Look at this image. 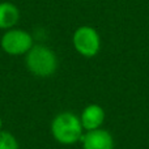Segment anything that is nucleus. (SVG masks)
I'll return each mask as SVG.
<instances>
[{
	"instance_id": "1",
	"label": "nucleus",
	"mask_w": 149,
	"mask_h": 149,
	"mask_svg": "<svg viewBox=\"0 0 149 149\" xmlns=\"http://www.w3.org/2000/svg\"><path fill=\"white\" fill-rule=\"evenodd\" d=\"M50 131L55 141L62 145H73L81 141L84 135L80 116L72 111H63L54 116Z\"/></svg>"
},
{
	"instance_id": "2",
	"label": "nucleus",
	"mask_w": 149,
	"mask_h": 149,
	"mask_svg": "<svg viewBox=\"0 0 149 149\" xmlns=\"http://www.w3.org/2000/svg\"><path fill=\"white\" fill-rule=\"evenodd\" d=\"M25 64L28 71L36 77L47 79L55 74L59 60L54 50L46 45H34L25 55Z\"/></svg>"
},
{
	"instance_id": "3",
	"label": "nucleus",
	"mask_w": 149,
	"mask_h": 149,
	"mask_svg": "<svg viewBox=\"0 0 149 149\" xmlns=\"http://www.w3.org/2000/svg\"><path fill=\"white\" fill-rule=\"evenodd\" d=\"M34 46V39L29 31L24 29H9L0 38V47L5 54L10 56L26 55L28 51Z\"/></svg>"
},
{
	"instance_id": "4",
	"label": "nucleus",
	"mask_w": 149,
	"mask_h": 149,
	"mask_svg": "<svg viewBox=\"0 0 149 149\" xmlns=\"http://www.w3.org/2000/svg\"><path fill=\"white\" fill-rule=\"evenodd\" d=\"M72 45L81 56L94 58L101 50V36L93 26L82 25L74 30Z\"/></svg>"
},
{
	"instance_id": "5",
	"label": "nucleus",
	"mask_w": 149,
	"mask_h": 149,
	"mask_svg": "<svg viewBox=\"0 0 149 149\" xmlns=\"http://www.w3.org/2000/svg\"><path fill=\"white\" fill-rule=\"evenodd\" d=\"M82 149H114V137L107 130L98 128L88 131L81 137Z\"/></svg>"
},
{
	"instance_id": "6",
	"label": "nucleus",
	"mask_w": 149,
	"mask_h": 149,
	"mask_svg": "<svg viewBox=\"0 0 149 149\" xmlns=\"http://www.w3.org/2000/svg\"><path fill=\"white\" fill-rule=\"evenodd\" d=\"M79 116L85 132L94 131V130L102 128L106 120V111L98 103H90L81 111V115Z\"/></svg>"
},
{
	"instance_id": "7",
	"label": "nucleus",
	"mask_w": 149,
	"mask_h": 149,
	"mask_svg": "<svg viewBox=\"0 0 149 149\" xmlns=\"http://www.w3.org/2000/svg\"><path fill=\"white\" fill-rule=\"evenodd\" d=\"M20 9L10 1H0V30H9L18 24Z\"/></svg>"
},
{
	"instance_id": "8",
	"label": "nucleus",
	"mask_w": 149,
	"mask_h": 149,
	"mask_svg": "<svg viewBox=\"0 0 149 149\" xmlns=\"http://www.w3.org/2000/svg\"><path fill=\"white\" fill-rule=\"evenodd\" d=\"M0 149H20L18 140L9 131H0Z\"/></svg>"
},
{
	"instance_id": "9",
	"label": "nucleus",
	"mask_w": 149,
	"mask_h": 149,
	"mask_svg": "<svg viewBox=\"0 0 149 149\" xmlns=\"http://www.w3.org/2000/svg\"><path fill=\"white\" fill-rule=\"evenodd\" d=\"M3 130V119H1V116H0V131Z\"/></svg>"
}]
</instances>
